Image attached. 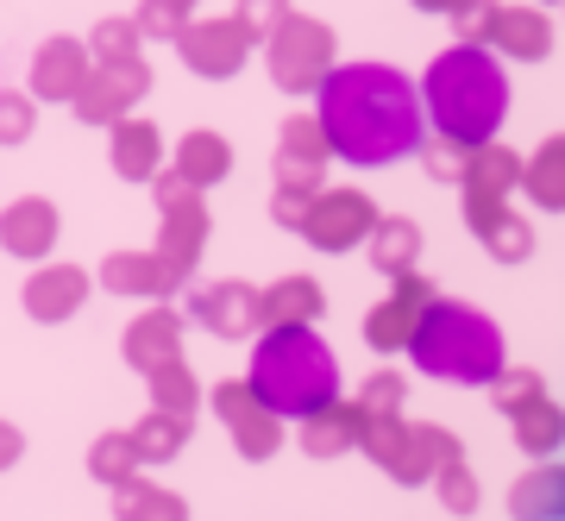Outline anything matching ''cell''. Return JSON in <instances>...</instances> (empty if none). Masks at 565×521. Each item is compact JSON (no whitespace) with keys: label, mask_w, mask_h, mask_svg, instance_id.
Returning a JSON list of instances; mask_svg holds the SVG:
<instances>
[{"label":"cell","mask_w":565,"mask_h":521,"mask_svg":"<svg viewBox=\"0 0 565 521\" xmlns=\"http://www.w3.org/2000/svg\"><path fill=\"white\" fill-rule=\"evenodd\" d=\"M459 39L497 51L503 63H546L553 57V20L534 0H478L459 20Z\"/></svg>","instance_id":"52a82bcc"},{"label":"cell","mask_w":565,"mask_h":521,"mask_svg":"<svg viewBox=\"0 0 565 521\" xmlns=\"http://www.w3.org/2000/svg\"><path fill=\"white\" fill-rule=\"evenodd\" d=\"M145 471L139 446H132V427H114V434H102V440L88 446V478L107 483V490H120V483H132Z\"/></svg>","instance_id":"d6a6232c"},{"label":"cell","mask_w":565,"mask_h":521,"mask_svg":"<svg viewBox=\"0 0 565 521\" xmlns=\"http://www.w3.org/2000/svg\"><path fill=\"white\" fill-rule=\"evenodd\" d=\"M541 214H565V132H546L534 151H522V189Z\"/></svg>","instance_id":"484cf974"},{"label":"cell","mask_w":565,"mask_h":521,"mask_svg":"<svg viewBox=\"0 0 565 521\" xmlns=\"http://www.w3.org/2000/svg\"><path fill=\"white\" fill-rule=\"evenodd\" d=\"M364 252H371V270H377V277H403V270H422L427 233H422L415 214H377Z\"/></svg>","instance_id":"cb8c5ba5"},{"label":"cell","mask_w":565,"mask_h":521,"mask_svg":"<svg viewBox=\"0 0 565 521\" xmlns=\"http://www.w3.org/2000/svg\"><path fill=\"white\" fill-rule=\"evenodd\" d=\"M471 151H478V145H459V139H440V132H427L415 158H422L427 182H446V189H459V182H465V163H471Z\"/></svg>","instance_id":"74e56055"},{"label":"cell","mask_w":565,"mask_h":521,"mask_svg":"<svg viewBox=\"0 0 565 521\" xmlns=\"http://www.w3.org/2000/svg\"><path fill=\"white\" fill-rule=\"evenodd\" d=\"M352 402H359L364 422H377V415H408V371H396V364H377L371 378L352 390Z\"/></svg>","instance_id":"8d00e7d4"},{"label":"cell","mask_w":565,"mask_h":521,"mask_svg":"<svg viewBox=\"0 0 565 521\" xmlns=\"http://www.w3.org/2000/svg\"><path fill=\"white\" fill-rule=\"evenodd\" d=\"M289 13H296V0H239V7H233V20L245 25V39H252V44H264L282 20H289Z\"/></svg>","instance_id":"ab89813d"},{"label":"cell","mask_w":565,"mask_h":521,"mask_svg":"<svg viewBox=\"0 0 565 521\" xmlns=\"http://www.w3.org/2000/svg\"><path fill=\"white\" fill-rule=\"evenodd\" d=\"M408 364L434 383H459V390H490V378L509 364L503 327L490 321L478 301L434 296L422 321L408 333Z\"/></svg>","instance_id":"277c9868"},{"label":"cell","mask_w":565,"mask_h":521,"mask_svg":"<svg viewBox=\"0 0 565 521\" xmlns=\"http://www.w3.org/2000/svg\"><path fill=\"white\" fill-rule=\"evenodd\" d=\"M471 7H478V0H415V13H434V20H452V25H459Z\"/></svg>","instance_id":"ee69618b"},{"label":"cell","mask_w":565,"mask_h":521,"mask_svg":"<svg viewBox=\"0 0 565 521\" xmlns=\"http://www.w3.org/2000/svg\"><path fill=\"white\" fill-rule=\"evenodd\" d=\"M170 163V151H163V132L151 120H139V114H126V120H114V177L126 182H151Z\"/></svg>","instance_id":"4316f807"},{"label":"cell","mask_w":565,"mask_h":521,"mask_svg":"<svg viewBox=\"0 0 565 521\" xmlns=\"http://www.w3.org/2000/svg\"><path fill=\"white\" fill-rule=\"evenodd\" d=\"M245 345H252L245 359L252 396L289 427L340 396V352L321 340V327H258Z\"/></svg>","instance_id":"3957f363"},{"label":"cell","mask_w":565,"mask_h":521,"mask_svg":"<svg viewBox=\"0 0 565 521\" xmlns=\"http://www.w3.org/2000/svg\"><path fill=\"white\" fill-rule=\"evenodd\" d=\"M120 359L139 371V378H151V371H163V364L182 359V308H170V301H151V308H139L132 321H126L120 333Z\"/></svg>","instance_id":"ac0fdd59"},{"label":"cell","mask_w":565,"mask_h":521,"mask_svg":"<svg viewBox=\"0 0 565 521\" xmlns=\"http://www.w3.org/2000/svg\"><path fill=\"white\" fill-rule=\"evenodd\" d=\"M541 396H553V390H546V378L534 371V364H503V371L490 378V408H497L503 422H515V415L534 408Z\"/></svg>","instance_id":"e575fe53"},{"label":"cell","mask_w":565,"mask_h":521,"mask_svg":"<svg viewBox=\"0 0 565 521\" xmlns=\"http://www.w3.org/2000/svg\"><path fill=\"white\" fill-rule=\"evenodd\" d=\"M427 490H434V502H440V509H446V515H452V521H471V515H478V509H484V483H478V471H471V465H465V459L440 465V471H434V483H427Z\"/></svg>","instance_id":"d590c367"},{"label":"cell","mask_w":565,"mask_h":521,"mask_svg":"<svg viewBox=\"0 0 565 521\" xmlns=\"http://www.w3.org/2000/svg\"><path fill=\"white\" fill-rule=\"evenodd\" d=\"M151 408H170V415H202V402H207V390H202V378L189 371V359H177V364H163V371H151Z\"/></svg>","instance_id":"836d02e7"},{"label":"cell","mask_w":565,"mask_h":521,"mask_svg":"<svg viewBox=\"0 0 565 521\" xmlns=\"http://www.w3.org/2000/svg\"><path fill=\"white\" fill-rule=\"evenodd\" d=\"M195 20V0H139V39H163V44H177V32Z\"/></svg>","instance_id":"f35d334b"},{"label":"cell","mask_w":565,"mask_h":521,"mask_svg":"<svg viewBox=\"0 0 565 521\" xmlns=\"http://www.w3.org/2000/svg\"><path fill=\"white\" fill-rule=\"evenodd\" d=\"M359 453H364L371 465H377V471H384L390 483H403V490H427L440 465L465 459V440L452 434V427H440V422H408V415H377V422H364Z\"/></svg>","instance_id":"5b68a950"},{"label":"cell","mask_w":565,"mask_h":521,"mask_svg":"<svg viewBox=\"0 0 565 521\" xmlns=\"http://www.w3.org/2000/svg\"><path fill=\"white\" fill-rule=\"evenodd\" d=\"M151 95V63L145 57H114V63H95L88 70V82L76 88V120H88V126H114V120H126L132 114V100H145Z\"/></svg>","instance_id":"9a60e30c"},{"label":"cell","mask_w":565,"mask_h":521,"mask_svg":"<svg viewBox=\"0 0 565 521\" xmlns=\"http://www.w3.org/2000/svg\"><path fill=\"white\" fill-rule=\"evenodd\" d=\"M88 51H102V63L139 57V25H132V20H102V25H95V44H88Z\"/></svg>","instance_id":"60d3db41"},{"label":"cell","mask_w":565,"mask_h":521,"mask_svg":"<svg viewBox=\"0 0 565 521\" xmlns=\"http://www.w3.org/2000/svg\"><path fill=\"white\" fill-rule=\"evenodd\" d=\"M359 434H364V415L352 396H333L327 408H315V415H302L296 422V446H302L308 459H345V453H359Z\"/></svg>","instance_id":"ffe728a7"},{"label":"cell","mask_w":565,"mask_h":521,"mask_svg":"<svg viewBox=\"0 0 565 521\" xmlns=\"http://www.w3.org/2000/svg\"><path fill=\"white\" fill-rule=\"evenodd\" d=\"M459 189H471V195H515L522 189V151L503 139H490L471 151V163H465V182Z\"/></svg>","instance_id":"4dcf8cb0"},{"label":"cell","mask_w":565,"mask_h":521,"mask_svg":"<svg viewBox=\"0 0 565 521\" xmlns=\"http://www.w3.org/2000/svg\"><path fill=\"white\" fill-rule=\"evenodd\" d=\"M95 283L120 301H170V296L189 289V270L170 264L158 245H151V252H114V258L95 270Z\"/></svg>","instance_id":"e0dca14e"},{"label":"cell","mask_w":565,"mask_h":521,"mask_svg":"<svg viewBox=\"0 0 565 521\" xmlns=\"http://www.w3.org/2000/svg\"><path fill=\"white\" fill-rule=\"evenodd\" d=\"M114 521H189V497L163 490V483H151L139 471L132 483L114 490Z\"/></svg>","instance_id":"1f68e13d"},{"label":"cell","mask_w":565,"mask_h":521,"mask_svg":"<svg viewBox=\"0 0 565 521\" xmlns=\"http://www.w3.org/2000/svg\"><path fill=\"white\" fill-rule=\"evenodd\" d=\"M32 132V100L25 95H0V145H20Z\"/></svg>","instance_id":"7bdbcfd3"},{"label":"cell","mask_w":565,"mask_h":521,"mask_svg":"<svg viewBox=\"0 0 565 521\" xmlns=\"http://www.w3.org/2000/svg\"><path fill=\"white\" fill-rule=\"evenodd\" d=\"M182 315L214 333V340H252L264 327V308H258V283L245 277H214V283H195L189 301H182Z\"/></svg>","instance_id":"4fadbf2b"},{"label":"cell","mask_w":565,"mask_h":521,"mask_svg":"<svg viewBox=\"0 0 565 521\" xmlns=\"http://www.w3.org/2000/svg\"><path fill=\"white\" fill-rule=\"evenodd\" d=\"M177 57L189 76L202 82H233L245 70V63L258 57V44L245 39V25L233 20V13H221V20H189L177 32Z\"/></svg>","instance_id":"7c38bea8"},{"label":"cell","mask_w":565,"mask_h":521,"mask_svg":"<svg viewBox=\"0 0 565 521\" xmlns=\"http://www.w3.org/2000/svg\"><path fill=\"white\" fill-rule=\"evenodd\" d=\"M371 226H377V201L364 195V189H352V182H340V189H315L302 240L315 252H327V258H340V252H359L371 240Z\"/></svg>","instance_id":"30bf717a"},{"label":"cell","mask_w":565,"mask_h":521,"mask_svg":"<svg viewBox=\"0 0 565 521\" xmlns=\"http://www.w3.org/2000/svg\"><path fill=\"white\" fill-rule=\"evenodd\" d=\"M509 521H565V459H527L509 483Z\"/></svg>","instance_id":"7402d4cb"},{"label":"cell","mask_w":565,"mask_h":521,"mask_svg":"<svg viewBox=\"0 0 565 521\" xmlns=\"http://www.w3.org/2000/svg\"><path fill=\"white\" fill-rule=\"evenodd\" d=\"M207 408L221 415L226 427V440H233V453H239L245 465H264V459H277L282 440H289V422L282 415H270L258 396H252V383L245 378H226L207 390Z\"/></svg>","instance_id":"9c48e42d"},{"label":"cell","mask_w":565,"mask_h":521,"mask_svg":"<svg viewBox=\"0 0 565 521\" xmlns=\"http://www.w3.org/2000/svg\"><path fill=\"white\" fill-rule=\"evenodd\" d=\"M20 453H25V434L13 422H0V471H13V465H20Z\"/></svg>","instance_id":"f6af8a7d"},{"label":"cell","mask_w":565,"mask_h":521,"mask_svg":"<svg viewBox=\"0 0 565 521\" xmlns=\"http://www.w3.org/2000/svg\"><path fill=\"white\" fill-rule=\"evenodd\" d=\"M422 88V120L427 132L459 145H490L503 139L509 107H515V88H509V63L497 51L471 39H452L446 51L427 57V70L415 76Z\"/></svg>","instance_id":"7a4b0ae2"},{"label":"cell","mask_w":565,"mask_h":521,"mask_svg":"<svg viewBox=\"0 0 565 521\" xmlns=\"http://www.w3.org/2000/svg\"><path fill=\"white\" fill-rule=\"evenodd\" d=\"M189 440H195V422L189 415H170V408H145L139 422H132V446H139L145 465H170L189 453Z\"/></svg>","instance_id":"f546056e"},{"label":"cell","mask_w":565,"mask_h":521,"mask_svg":"<svg viewBox=\"0 0 565 521\" xmlns=\"http://www.w3.org/2000/svg\"><path fill=\"white\" fill-rule=\"evenodd\" d=\"M258 57H264V76H270L277 95L308 100L327 76H333V63H340V32L296 7V13H289V20L258 44Z\"/></svg>","instance_id":"8992f818"},{"label":"cell","mask_w":565,"mask_h":521,"mask_svg":"<svg viewBox=\"0 0 565 521\" xmlns=\"http://www.w3.org/2000/svg\"><path fill=\"white\" fill-rule=\"evenodd\" d=\"M509 440L522 459H559L565 453V402L541 396L534 408H522L515 422H509Z\"/></svg>","instance_id":"83f0119b"},{"label":"cell","mask_w":565,"mask_h":521,"mask_svg":"<svg viewBox=\"0 0 565 521\" xmlns=\"http://www.w3.org/2000/svg\"><path fill=\"white\" fill-rule=\"evenodd\" d=\"M440 296V283L427 277V270H403V277H390V296L371 301V315H364V345L377 352V359H396L408 352V333L422 321V308Z\"/></svg>","instance_id":"5bb4252c"},{"label":"cell","mask_w":565,"mask_h":521,"mask_svg":"<svg viewBox=\"0 0 565 521\" xmlns=\"http://www.w3.org/2000/svg\"><path fill=\"white\" fill-rule=\"evenodd\" d=\"M57 208L44 195H20L7 214H0V252H13V258H32L39 264L51 245H57Z\"/></svg>","instance_id":"603a6c76"},{"label":"cell","mask_w":565,"mask_h":521,"mask_svg":"<svg viewBox=\"0 0 565 521\" xmlns=\"http://www.w3.org/2000/svg\"><path fill=\"white\" fill-rule=\"evenodd\" d=\"M315 120L327 132V151L352 170H390L422 151V88L396 63H333V76L315 88Z\"/></svg>","instance_id":"6da1fadb"},{"label":"cell","mask_w":565,"mask_h":521,"mask_svg":"<svg viewBox=\"0 0 565 521\" xmlns=\"http://www.w3.org/2000/svg\"><path fill=\"white\" fill-rule=\"evenodd\" d=\"M534 7H565V0H534Z\"/></svg>","instance_id":"bcb514c9"},{"label":"cell","mask_w":565,"mask_h":521,"mask_svg":"<svg viewBox=\"0 0 565 521\" xmlns=\"http://www.w3.org/2000/svg\"><path fill=\"white\" fill-rule=\"evenodd\" d=\"M32 82H39L44 100H76V88L88 82V51L76 39H51L32 63Z\"/></svg>","instance_id":"f1b7e54d"},{"label":"cell","mask_w":565,"mask_h":521,"mask_svg":"<svg viewBox=\"0 0 565 521\" xmlns=\"http://www.w3.org/2000/svg\"><path fill=\"white\" fill-rule=\"evenodd\" d=\"M88 289H95V277L82 270V264H39L32 277H25V315L32 321H44V327H57V321H70L82 301H88Z\"/></svg>","instance_id":"d6986e66"},{"label":"cell","mask_w":565,"mask_h":521,"mask_svg":"<svg viewBox=\"0 0 565 521\" xmlns=\"http://www.w3.org/2000/svg\"><path fill=\"white\" fill-rule=\"evenodd\" d=\"M151 201H158V252L182 270H195L207 252V233H214V214H207V195L195 182H182L170 163L151 177Z\"/></svg>","instance_id":"ba28073f"},{"label":"cell","mask_w":565,"mask_h":521,"mask_svg":"<svg viewBox=\"0 0 565 521\" xmlns=\"http://www.w3.org/2000/svg\"><path fill=\"white\" fill-rule=\"evenodd\" d=\"M308 189H270V221L282 226V233H302V221H308Z\"/></svg>","instance_id":"b9f144b4"},{"label":"cell","mask_w":565,"mask_h":521,"mask_svg":"<svg viewBox=\"0 0 565 521\" xmlns=\"http://www.w3.org/2000/svg\"><path fill=\"white\" fill-rule=\"evenodd\" d=\"M459 221L490 252V264L515 270V264L534 258V221L509 195H471V189H459Z\"/></svg>","instance_id":"8fae6325"},{"label":"cell","mask_w":565,"mask_h":521,"mask_svg":"<svg viewBox=\"0 0 565 521\" xmlns=\"http://www.w3.org/2000/svg\"><path fill=\"white\" fill-rule=\"evenodd\" d=\"M327 170H333V151H327V132L315 114H289L277 126V151H270V182L277 189H327Z\"/></svg>","instance_id":"2e32d148"},{"label":"cell","mask_w":565,"mask_h":521,"mask_svg":"<svg viewBox=\"0 0 565 521\" xmlns=\"http://www.w3.org/2000/svg\"><path fill=\"white\" fill-rule=\"evenodd\" d=\"M258 308H264V327H321L327 289L308 270H282L277 283H258Z\"/></svg>","instance_id":"44dd1931"},{"label":"cell","mask_w":565,"mask_h":521,"mask_svg":"<svg viewBox=\"0 0 565 521\" xmlns=\"http://www.w3.org/2000/svg\"><path fill=\"white\" fill-rule=\"evenodd\" d=\"M170 170L207 195V189H221V182L233 177V145H226V132H214V126H195V132H182L177 139Z\"/></svg>","instance_id":"d4e9b609"}]
</instances>
